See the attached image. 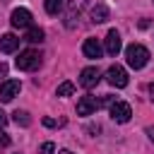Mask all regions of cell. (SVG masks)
Segmentation results:
<instances>
[{
    "instance_id": "obj_1",
    "label": "cell",
    "mask_w": 154,
    "mask_h": 154,
    "mask_svg": "<svg viewBox=\"0 0 154 154\" xmlns=\"http://www.w3.org/2000/svg\"><path fill=\"white\" fill-rule=\"evenodd\" d=\"M125 60H128V65L132 70H142L147 65V60H149V51L142 43H130L125 48Z\"/></svg>"
},
{
    "instance_id": "obj_2",
    "label": "cell",
    "mask_w": 154,
    "mask_h": 154,
    "mask_svg": "<svg viewBox=\"0 0 154 154\" xmlns=\"http://www.w3.org/2000/svg\"><path fill=\"white\" fill-rule=\"evenodd\" d=\"M14 65H17V70L31 72V70H36V67L41 65V53H38V51H34V48H26V51H22V53L17 55Z\"/></svg>"
},
{
    "instance_id": "obj_3",
    "label": "cell",
    "mask_w": 154,
    "mask_h": 154,
    "mask_svg": "<svg viewBox=\"0 0 154 154\" xmlns=\"http://www.w3.org/2000/svg\"><path fill=\"white\" fill-rule=\"evenodd\" d=\"M84 5H87V0H70V2H67V12H65V26H67V29H72V26L77 24Z\"/></svg>"
},
{
    "instance_id": "obj_4",
    "label": "cell",
    "mask_w": 154,
    "mask_h": 154,
    "mask_svg": "<svg viewBox=\"0 0 154 154\" xmlns=\"http://www.w3.org/2000/svg\"><path fill=\"white\" fill-rule=\"evenodd\" d=\"M106 79H108L111 87H118V89L128 87V72H125L120 65H111L108 72H106Z\"/></svg>"
},
{
    "instance_id": "obj_5",
    "label": "cell",
    "mask_w": 154,
    "mask_h": 154,
    "mask_svg": "<svg viewBox=\"0 0 154 154\" xmlns=\"http://www.w3.org/2000/svg\"><path fill=\"white\" fill-rule=\"evenodd\" d=\"M130 116H132L130 103H125V101H113V103H111V118H113L116 123H128Z\"/></svg>"
},
{
    "instance_id": "obj_6",
    "label": "cell",
    "mask_w": 154,
    "mask_h": 154,
    "mask_svg": "<svg viewBox=\"0 0 154 154\" xmlns=\"http://www.w3.org/2000/svg\"><path fill=\"white\" fill-rule=\"evenodd\" d=\"M10 22H12V26H17V29H29V26H31V12L24 10V7H17V10H12Z\"/></svg>"
},
{
    "instance_id": "obj_7",
    "label": "cell",
    "mask_w": 154,
    "mask_h": 154,
    "mask_svg": "<svg viewBox=\"0 0 154 154\" xmlns=\"http://www.w3.org/2000/svg\"><path fill=\"white\" fill-rule=\"evenodd\" d=\"M19 89H22L19 79H7V82H2V84H0V101H2V103L12 101V99L19 94Z\"/></svg>"
},
{
    "instance_id": "obj_8",
    "label": "cell",
    "mask_w": 154,
    "mask_h": 154,
    "mask_svg": "<svg viewBox=\"0 0 154 154\" xmlns=\"http://www.w3.org/2000/svg\"><path fill=\"white\" fill-rule=\"evenodd\" d=\"M99 79H101V72H99L96 67H84V70L79 72V84H82L84 89L96 87V84H99Z\"/></svg>"
},
{
    "instance_id": "obj_9",
    "label": "cell",
    "mask_w": 154,
    "mask_h": 154,
    "mask_svg": "<svg viewBox=\"0 0 154 154\" xmlns=\"http://www.w3.org/2000/svg\"><path fill=\"white\" fill-rule=\"evenodd\" d=\"M96 108H99V101H96L91 94H87V96H82V99L77 101V116H91Z\"/></svg>"
},
{
    "instance_id": "obj_10",
    "label": "cell",
    "mask_w": 154,
    "mask_h": 154,
    "mask_svg": "<svg viewBox=\"0 0 154 154\" xmlns=\"http://www.w3.org/2000/svg\"><path fill=\"white\" fill-rule=\"evenodd\" d=\"M103 41H106V53H108V55H118V53H120V34H118L116 29H111Z\"/></svg>"
},
{
    "instance_id": "obj_11",
    "label": "cell",
    "mask_w": 154,
    "mask_h": 154,
    "mask_svg": "<svg viewBox=\"0 0 154 154\" xmlns=\"http://www.w3.org/2000/svg\"><path fill=\"white\" fill-rule=\"evenodd\" d=\"M101 43L96 41V38H87L84 43H82V53L87 55V58H91V60H99L101 58Z\"/></svg>"
},
{
    "instance_id": "obj_12",
    "label": "cell",
    "mask_w": 154,
    "mask_h": 154,
    "mask_svg": "<svg viewBox=\"0 0 154 154\" xmlns=\"http://www.w3.org/2000/svg\"><path fill=\"white\" fill-rule=\"evenodd\" d=\"M89 17H91V22H94V24H103V22L108 19V7H106L103 2H96V5L91 7Z\"/></svg>"
},
{
    "instance_id": "obj_13",
    "label": "cell",
    "mask_w": 154,
    "mask_h": 154,
    "mask_svg": "<svg viewBox=\"0 0 154 154\" xmlns=\"http://www.w3.org/2000/svg\"><path fill=\"white\" fill-rule=\"evenodd\" d=\"M17 46H19V38H17L14 34H5V36H0V51H2V53H14Z\"/></svg>"
},
{
    "instance_id": "obj_14",
    "label": "cell",
    "mask_w": 154,
    "mask_h": 154,
    "mask_svg": "<svg viewBox=\"0 0 154 154\" xmlns=\"http://www.w3.org/2000/svg\"><path fill=\"white\" fill-rule=\"evenodd\" d=\"M22 41H26V43H41V41H43V29H38V26H29V31L24 34Z\"/></svg>"
},
{
    "instance_id": "obj_15",
    "label": "cell",
    "mask_w": 154,
    "mask_h": 154,
    "mask_svg": "<svg viewBox=\"0 0 154 154\" xmlns=\"http://www.w3.org/2000/svg\"><path fill=\"white\" fill-rule=\"evenodd\" d=\"M43 7H46L48 14H58V12H63L65 0H43Z\"/></svg>"
},
{
    "instance_id": "obj_16",
    "label": "cell",
    "mask_w": 154,
    "mask_h": 154,
    "mask_svg": "<svg viewBox=\"0 0 154 154\" xmlns=\"http://www.w3.org/2000/svg\"><path fill=\"white\" fill-rule=\"evenodd\" d=\"M12 120H14L17 125H22V128H29V125H31V118H29L26 111H14V113H12Z\"/></svg>"
},
{
    "instance_id": "obj_17",
    "label": "cell",
    "mask_w": 154,
    "mask_h": 154,
    "mask_svg": "<svg viewBox=\"0 0 154 154\" xmlns=\"http://www.w3.org/2000/svg\"><path fill=\"white\" fill-rule=\"evenodd\" d=\"M72 91H75V84H72V82H63V84H58V89H55L58 96H70Z\"/></svg>"
},
{
    "instance_id": "obj_18",
    "label": "cell",
    "mask_w": 154,
    "mask_h": 154,
    "mask_svg": "<svg viewBox=\"0 0 154 154\" xmlns=\"http://www.w3.org/2000/svg\"><path fill=\"white\" fill-rule=\"evenodd\" d=\"M38 154H55V144L53 142H43L41 149H38Z\"/></svg>"
},
{
    "instance_id": "obj_19",
    "label": "cell",
    "mask_w": 154,
    "mask_h": 154,
    "mask_svg": "<svg viewBox=\"0 0 154 154\" xmlns=\"http://www.w3.org/2000/svg\"><path fill=\"white\" fill-rule=\"evenodd\" d=\"M7 144H10V135L0 130V147H7Z\"/></svg>"
},
{
    "instance_id": "obj_20",
    "label": "cell",
    "mask_w": 154,
    "mask_h": 154,
    "mask_svg": "<svg viewBox=\"0 0 154 154\" xmlns=\"http://www.w3.org/2000/svg\"><path fill=\"white\" fill-rule=\"evenodd\" d=\"M43 125H46V128H55V120H53V118H43Z\"/></svg>"
},
{
    "instance_id": "obj_21",
    "label": "cell",
    "mask_w": 154,
    "mask_h": 154,
    "mask_svg": "<svg viewBox=\"0 0 154 154\" xmlns=\"http://www.w3.org/2000/svg\"><path fill=\"white\" fill-rule=\"evenodd\" d=\"M5 123H7V113H5V111H2V108H0V128H2V125H5Z\"/></svg>"
},
{
    "instance_id": "obj_22",
    "label": "cell",
    "mask_w": 154,
    "mask_h": 154,
    "mask_svg": "<svg viewBox=\"0 0 154 154\" xmlns=\"http://www.w3.org/2000/svg\"><path fill=\"white\" fill-rule=\"evenodd\" d=\"M5 75H7V65H5V63H0V77H5Z\"/></svg>"
},
{
    "instance_id": "obj_23",
    "label": "cell",
    "mask_w": 154,
    "mask_h": 154,
    "mask_svg": "<svg viewBox=\"0 0 154 154\" xmlns=\"http://www.w3.org/2000/svg\"><path fill=\"white\" fill-rule=\"evenodd\" d=\"M147 135H149V140L154 142V128H147Z\"/></svg>"
},
{
    "instance_id": "obj_24",
    "label": "cell",
    "mask_w": 154,
    "mask_h": 154,
    "mask_svg": "<svg viewBox=\"0 0 154 154\" xmlns=\"http://www.w3.org/2000/svg\"><path fill=\"white\" fill-rule=\"evenodd\" d=\"M58 154H72V152H70V149H63V152H58Z\"/></svg>"
},
{
    "instance_id": "obj_25",
    "label": "cell",
    "mask_w": 154,
    "mask_h": 154,
    "mask_svg": "<svg viewBox=\"0 0 154 154\" xmlns=\"http://www.w3.org/2000/svg\"><path fill=\"white\" fill-rule=\"evenodd\" d=\"M149 89H152V91H154V84H152V87H149Z\"/></svg>"
},
{
    "instance_id": "obj_26",
    "label": "cell",
    "mask_w": 154,
    "mask_h": 154,
    "mask_svg": "<svg viewBox=\"0 0 154 154\" xmlns=\"http://www.w3.org/2000/svg\"><path fill=\"white\" fill-rule=\"evenodd\" d=\"M152 101H154V96H152Z\"/></svg>"
}]
</instances>
